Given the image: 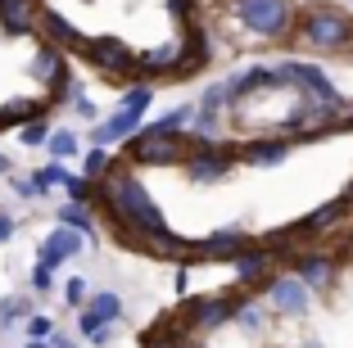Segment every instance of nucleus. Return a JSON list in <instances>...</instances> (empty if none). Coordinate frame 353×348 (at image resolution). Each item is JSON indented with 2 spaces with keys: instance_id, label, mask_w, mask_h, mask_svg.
Instances as JSON below:
<instances>
[{
  "instance_id": "10",
  "label": "nucleus",
  "mask_w": 353,
  "mask_h": 348,
  "mask_svg": "<svg viewBox=\"0 0 353 348\" xmlns=\"http://www.w3.org/2000/svg\"><path fill=\"white\" fill-rule=\"evenodd\" d=\"M86 54H91V63H95V68H104V72H123L127 63H132L127 45L123 41H109V37H104V41H91V45H86Z\"/></svg>"
},
{
  "instance_id": "37",
  "label": "nucleus",
  "mask_w": 353,
  "mask_h": 348,
  "mask_svg": "<svg viewBox=\"0 0 353 348\" xmlns=\"http://www.w3.org/2000/svg\"><path fill=\"white\" fill-rule=\"evenodd\" d=\"M181 348H204V344H181Z\"/></svg>"
},
{
  "instance_id": "7",
  "label": "nucleus",
  "mask_w": 353,
  "mask_h": 348,
  "mask_svg": "<svg viewBox=\"0 0 353 348\" xmlns=\"http://www.w3.org/2000/svg\"><path fill=\"white\" fill-rule=\"evenodd\" d=\"M73 254H82V231H73V226H59L50 240L41 245V267H59L63 258H73Z\"/></svg>"
},
{
  "instance_id": "26",
  "label": "nucleus",
  "mask_w": 353,
  "mask_h": 348,
  "mask_svg": "<svg viewBox=\"0 0 353 348\" xmlns=\"http://www.w3.org/2000/svg\"><path fill=\"white\" fill-rule=\"evenodd\" d=\"M54 335V321L50 317H32L28 321V339H50Z\"/></svg>"
},
{
  "instance_id": "18",
  "label": "nucleus",
  "mask_w": 353,
  "mask_h": 348,
  "mask_svg": "<svg viewBox=\"0 0 353 348\" xmlns=\"http://www.w3.org/2000/svg\"><path fill=\"white\" fill-rule=\"evenodd\" d=\"M91 312L100 321H118V317H123V298L109 294V289H104V294H91Z\"/></svg>"
},
{
  "instance_id": "12",
  "label": "nucleus",
  "mask_w": 353,
  "mask_h": 348,
  "mask_svg": "<svg viewBox=\"0 0 353 348\" xmlns=\"http://www.w3.org/2000/svg\"><path fill=\"white\" fill-rule=\"evenodd\" d=\"M0 23L10 37H28L32 32V14H28V0H0Z\"/></svg>"
},
{
  "instance_id": "32",
  "label": "nucleus",
  "mask_w": 353,
  "mask_h": 348,
  "mask_svg": "<svg viewBox=\"0 0 353 348\" xmlns=\"http://www.w3.org/2000/svg\"><path fill=\"white\" fill-rule=\"evenodd\" d=\"M14 236V217H0V240H10Z\"/></svg>"
},
{
  "instance_id": "11",
  "label": "nucleus",
  "mask_w": 353,
  "mask_h": 348,
  "mask_svg": "<svg viewBox=\"0 0 353 348\" xmlns=\"http://www.w3.org/2000/svg\"><path fill=\"white\" fill-rule=\"evenodd\" d=\"M285 154H290V145H285V141H254V145H245L240 158L254 163V167H272V163H281Z\"/></svg>"
},
{
  "instance_id": "15",
  "label": "nucleus",
  "mask_w": 353,
  "mask_h": 348,
  "mask_svg": "<svg viewBox=\"0 0 353 348\" xmlns=\"http://www.w3.org/2000/svg\"><path fill=\"white\" fill-rule=\"evenodd\" d=\"M46 32H50V45H82V50L91 45V41L82 37V32L73 28V23L59 19V14H50V10H46Z\"/></svg>"
},
{
  "instance_id": "14",
  "label": "nucleus",
  "mask_w": 353,
  "mask_h": 348,
  "mask_svg": "<svg viewBox=\"0 0 353 348\" xmlns=\"http://www.w3.org/2000/svg\"><path fill=\"white\" fill-rule=\"evenodd\" d=\"M236 272L240 280H259L272 272V254L268 249H245V254H236Z\"/></svg>"
},
{
  "instance_id": "33",
  "label": "nucleus",
  "mask_w": 353,
  "mask_h": 348,
  "mask_svg": "<svg viewBox=\"0 0 353 348\" xmlns=\"http://www.w3.org/2000/svg\"><path fill=\"white\" fill-rule=\"evenodd\" d=\"M28 348H50V339H32V344Z\"/></svg>"
},
{
  "instance_id": "13",
  "label": "nucleus",
  "mask_w": 353,
  "mask_h": 348,
  "mask_svg": "<svg viewBox=\"0 0 353 348\" xmlns=\"http://www.w3.org/2000/svg\"><path fill=\"white\" fill-rule=\"evenodd\" d=\"M236 312H240V307L227 303V298H208V303L195 307V326L199 330H213V326H222L227 317H236Z\"/></svg>"
},
{
  "instance_id": "2",
  "label": "nucleus",
  "mask_w": 353,
  "mask_h": 348,
  "mask_svg": "<svg viewBox=\"0 0 353 348\" xmlns=\"http://www.w3.org/2000/svg\"><path fill=\"white\" fill-rule=\"evenodd\" d=\"M299 41L322 54L353 50V19L335 5H312V10L299 14Z\"/></svg>"
},
{
  "instance_id": "1",
  "label": "nucleus",
  "mask_w": 353,
  "mask_h": 348,
  "mask_svg": "<svg viewBox=\"0 0 353 348\" xmlns=\"http://www.w3.org/2000/svg\"><path fill=\"white\" fill-rule=\"evenodd\" d=\"M109 208H114L118 217H123L127 226H136V231H145V236H163V213L154 208V199L145 195V185L136 181L132 172H109Z\"/></svg>"
},
{
  "instance_id": "39",
  "label": "nucleus",
  "mask_w": 353,
  "mask_h": 348,
  "mask_svg": "<svg viewBox=\"0 0 353 348\" xmlns=\"http://www.w3.org/2000/svg\"><path fill=\"white\" fill-rule=\"evenodd\" d=\"M303 348H317V344H303Z\"/></svg>"
},
{
  "instance_id": "23",
  "label": "nucleus",
  "mask_w": 353,
  "mask_h": 348,
  "mask_svg": "<svg viewBox=\"0 0 353 348\" xmlns=\"http://www.w3.org/2000/svg\"><path fill=\"white\" fill-rule=\"evenodd\" d=\"M176 59H181V45H163L159 54H145L150 68H168V63H176Z\"/></svg>"
},
{
  "instance_id": "17",
  "label": "nucleus",
  "mask_w": 353,
  "mask_h": 348,
  "mask_svg": "<svg viewBox=\"0 0 353 348\" xmlns=\"http://www.w3.org/2000/svg\"><path fill=\"white\" fill-rule=\"evenodd\" d=\"M208 254H245L250 249V236L245 231H218V236H208L204 240Z\"/></svg>"
},
{
  "instance_id": "28",
  "label": "nucleus",
  "mask_w": 353,
  "mask_h": 348,
  "mask_svg": "<svg viewBox=\"0 0 353 348\" xmlns=\"http://www.w3.org/2000/svg\"><path fill=\"white\" fill-rule=\"evenodd\" d=\"M41 141H46V118L32 123V127H23V145H41Z\"/></svg>"
},
{
  "instance_id": "8",
  "label": "nucleus",
  "mask_w": 353,
  "mask_h": 348,
  "mask_svg": "<svg viewBox=\"0 0 353 348\" xmlns=\"http://www.w3.org/2000/svg\"><path fill=\"white\" fill-rule=\"evenodd\" d=\"M294 276H299L308 289H331V280H335V258H326V254H303L299 263H294Z\"/></svg>"
},
{
  "instance_id": "35",
  "label": "nucleus",
  "mask_w": 353,
  "mask_h": 348,
  "mask_svg": "<svg viewBox=\"0 0 353 348\" xmlns=\"http://www.w3.org/2000/svg\"><path fill=\"white\" fill-rule=\"evenodd\" d=\"M150 348H176V344H150Z\"/></svg>"
},
{
  "instance_id": "5",
  "label": "nucleus",
  "mask_w": 353,
  "mask_h": 348,
  "mask_svg": "<svg viewBox=\"0 0 353 348\" xmlns=\"http://www.w3.org/2000/svg\"><path fill=\"white\" fill-rule=\"evenodd\" d=\"M176 154H181V141H172V136H159V132H141L132 145V158L136 163H172Z\"/></svg>"
},
{
  "instance_id": "3",
  "label": "nucleus",
  "mask_w": 353,
  "mask_h": 348,
  "mask_svg": "<svg viewBox=\"0 0 353 348\" xmlns=\"http://www.w3.org/2000/svg\"><path fill=\"white\" fill-rule=\"evenodd\" d=\"M231 10H236L240 28L263 37V41H281V37H290L299 14H294V0H231Z\"/></svg>"
},
{
  "instance_id": "22",
  "label": "nucleus",
  "mask_w": 353,
  "mask_h": 348,
  "mask_svg": "<svg viewBox=\"0 0 353 348\" xmlns=\"http://www.w3.org/2000/svg\"><path fill=\"white\" fill-rule=\"evenodd\" d=\"M23 312H28V303H23V298H14V294L0 298V321H5V326H10V321H19Z\"/></svg>"
},
{
  "instance_id": "6",
  "label": "nucleus",
  "mask_w": 353,
  "mask_h": 348,
  "mask_svg": "<svg viewBox=\"0 0 353 348\" xmlns=\"http://www.w3.org/2000/svg\"><path fill=\"white\" fill-rule=\"evenodd\" d=\"M190 181H222V176L231 172V154L213 150V145H199L195 154H190Z\"/></svg>"
},
{
  "instance_id": "19",
  "label": "nucleus",
  "mask_w": 353,
  "mask_h": 348,
  "mask_svg": "<svg viewBox=\"0 0 353 348\" xmlns=\"http://www.w3.org/2000/svg\"><path fill=\"white\" fill-rule=\"evenodd\" d=\"M59 222H63V226H73V231H82V236H91V231H95V222H91V213H86V204L59 208Z\"/></svg>"
},
{
  "instance_id": "24",
  "label": "nucleus",
  "mask_w": 353,
  "mask_h": 348,
  "mask_svg": "<svg viewBox=\"0 0 353 348\" xmlns=\"http://www.w3.org/2000/svg\"><path fill=\"white\" fill-rule=\"evenodd\" d=\"M63 294H68V303H73V307H82L86 298H91V289H86V280H82V276H73L68 285H63Z\"/></svg>"
},
{
  "instance_id": "38",
  "label": "nucleus",
  "mask_w": 353,
  "mask_h": 348,
  "mask_svg": "<svg viewBox=\"0 0 353 348\" xmlns=\"http://www.w3.org/2000/svg\"><path fill=\"white\" fill-rule=\"evenodd\" d=\"M59 348H73V344H59Z\"/></svg>"
},
{
  "instance_id": "25",
  "label": "nucleus",
  "mask_w": 353,
  "mask_h": 348,
  "mask_svg": "<svg viewBox=\"0 0 353 348\" xmlns=\"http://www.w3.org/2000/svg\"><path fill=\"white\" fill-rule=\"evenodd\" d=\"M104 167H109V154H104V145H95V150L86 154V176H100Z\"/></svg>"
},
{
  "instance_id": "27",
  "label": "nucleus",
  "mask_w": 353,
  "mask_h": 348,
  "mask_svg": "<svg viewBox=\"0 0 353 348\" xmlns=\"http://www.w3.org/2000/svg\"><path fill=\"white\" fill-rule=\"evenodd\" d=\"M145 104H150V86H141V91H127V95H123V109H141V113H145Z\"/></svg>"
},
{
  "instance_id": "16",
  "label": "nucleus",
  "mask_w": 353,
  "mask_h": 348,
  "mask_svg": "<svg viewBox=\"0 0 353 348\" xmlns=\"http://www.w3.org/2000/svg\"><path fill=\"white\" fill-rule=\"evenodd\" d=\"M32 72H37V77H54V86L68 82V72H63V63H59V45L46 41V45H41V54L32 59Z\"/></svg>"
},
{
  "instance_id": "29",
  "label": "nucleus",
  "mask_w": 353,
  "mask_h": 348,
  "mask_svg": "<svg viewBox=\"0 0 353 348\" xmlns=\"http://www.w3.org/2000/svg\"><path fill=\"white\" fill-rule=\"evenodd\" d=\"M236 317H240V326H250V330H259V326H263V312H259V307H240Z\"/></svg>"
},
{
  "instance_id": "30",
  "label": "nucleus",
  "mask_w": 353,
  "mask_h": 348,
  "mask_svg": "<svg viewBox=\"0 0 353 348\" xmlns=\"http://www.w3.org/2000/svg\"><path fill=\"white\" fill-rule=\"evenodd\" d=\"M50 280H54L50 267H37V272H32V285H37V289H50Z\"/></svg>"
},
{
  "instance_id": "4",
  "label": "nucleus",
  "mask_w": 353,
  "mask_h": 348,
  "mask_svg": "<svg viewBox=\"0 0 353 348\" xmlns=\"http://www.w3.org/2000/svg\"><path fill=\"white\" fill-rule=\"evenodd\" d=\"M308 294H312V289L303 285L299 276H276V280L268 285L272 307H276V312H285V317H299V312H308Z\"/></svg>"
},
{
  "instance_id": "9",
  "label": "nucleus",
  "mask_w": 353,
  "mask_h": 348,
  "mask_svg": "<svg viewBox=\"0 0 353 348\" xmlns=\"http://www.w3.org/2000/svg\"><path fill=\"white\" fill-rule=\"evenodd\" d=\"M132 132H141V109H118L109 123L95 127V145H114V141H127Z\"/></svg>"
},
{
  "instance_id": "21",
  "label": "nucleus",
  "mask_w": 353,
  "mask_h": 348,
  "mask_svg": "<svg viewBox=\"0 0 353 348\" xmlns=\"http://www.w3.org/2000/svg\"><path fill=\"white\" fill-rule=\"evenodd\" d=\"M63 181H68V172H63L59 163H50V167H37V172H32V185H37V195H46L50 185H63Z\"/></svg>"
},
{
  "instance_id": "31",
  "label": "nucleus",
  "mask_w": 353,
  "mask_h": 348,
  "mask_svg": "<svg viewBox=\"0 0 353 348\" xmlns=\"http://www.w3.org/2000/svg\"><path fill=\"white\" fill-rule=\"evenodd\" d=\"M73 104H77V113H82V118H95V104H91V100H86V95H77V100H73Z\"/></svg>"
},
{
  "instance_id": "20",
  "label": "nucleus",
  "mask_w": 353,
  "mask_h": 348,
  "mask_svg": "<svg viewBox=\"0 0 353 348\" xmlns=\"http://www.w3.org/2000/svg\"><path fill=\"white\" fill-rule=\"evenodd\" d=\"M46 150H50L54 163H63V158H73V154H77V136L73 132H54L50 141H46Z\"/></svg>"
},
{
  "instance_id": "36",
  "label": "nucleus",
  "mask_w": 353,
  "mask_h": 348,
  "mask_svg": "<svg viewBox=\"0 0 353 348\" xmlns=\"http://www.w3.org/2000/svg\"><path fill=\"white\" fill-rule=\"evenodd\" d=\"M344 199H349V204H353V185H349V195H344Z\"/></svg>"
},
{
  "instance_id": "34",
  "label": "nucleus",
  "mask_w": 353,
  "mask_h": 348,
  "mask_svg": "<svg viewBox=\"0 0 353 348\" xmlns=\"http://www.w3.org/2000/svg\"><path fill=\"white\" fill-rule=\"evenodd\" d=\"M0 172H10V158H5V154H0Z\"/></svg>"
}]
</instances>
